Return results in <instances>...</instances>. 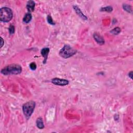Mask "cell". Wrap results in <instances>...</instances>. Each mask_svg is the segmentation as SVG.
<instances>
[{
	"label": "cell",
	"instance_id": "obj_1",
	"mask_svg": "<svg viewBox=\"0 0 133 133\" xmlns=\"http://www.w3.org/2000/svg\"><path fill=\"white\" fill-rule=\"evenodd\" d=\"M22 71L21 66L17 64H11L5 66L1 70V73L5 75L18 74Z\"/></svg>",
	"mask_w": 133,
	"mask_h": 133
},
{
	"label": "cell",
	"instance_id": "obj_2",
	"mask_svg": "<svg viewBox=\"0 0 133 133\" xmlns=\"http://www.w3.org/2000/svg\"><path fill=\"white\" fill-rule=\"evenodd\" d=\"M13 14L12 9L7 7L1 8L0 11V20L2 22H8L13 18Z\"/></svg>",
	"mask_w": 133,
	"mask_h": 133
},
{
	"label": "cell",
	"instance_id": "obj_3",
	"mask_svg": "<svg viewBox=\"0 0 133 133\" xmlns=\"http://www.w3.org/2000/svg\"><path fill=\"white\" fill-rule=\"evenodd\" d=\"M35 107V102L33 101H29L26 102L22 106V111L27 119H29L33 113Z\"/></svg>",
	"mask_w": 133,
	"mask_h": 133
},
{
	"label": "cell",
	"instance_id": "obj_4",
	"mask_svg": "<svg viewBox=\"0 0 133 133\" xmlns=\"http://www.w3.org/2000/svg\"><path fill=\"white\" fill-rule=\"evenodd\" d=\"M77 51L68 45H65L59 52L60 56L64 58H68L74 55Z\"/></svg>",
	"mask_w": 133,
	"mask_h": 133
},
{
	"label": "cell",
	"instance_id": "obj_5",
	"mask_svg": "<svg viewBox=\"0 0 133 133\" xmlns=\"http://www.w3.org/2000/svg\"><path fill=\"white\" fill-rule=\"evenodd\" d=\"M52 83L56 85L65 86L69 84V81L65 79L59 78H54L52 80Z\"/></svg>",
	"mask_w": 133,
	"mask_h": 133
},
{
	"label": "cell",
	"instance_id": "obj_6",
	"mask_svg": "<svg viewBox=\"0 0 133 133\" xmlns=\"http://www.w3.org/2000/svg\"><path fill=\"white\" fill-rule=\"evenodd\" d=\"M49 53V48L48 47H45L42 49L41 51V54L42 56L44 57V61H43V63L45 64L47 61V59L48 58V55Z\"/></svg>",
	"mask_w": 133,
	"mask_h": 133
},
{
	"label": "cell",
	"instance_id": "obj_7",
	"mask_svg": "<svg viewBox=\"0 0 133 133\" xmlns=\"http://www.w3.org/2000/svg\"><path fill=\"white\" fill-rule=\"evenodd\" d=\"M73 8L74 9V11H75L76 14H77V15L80 17L82 19L84 20H87V17L83 14V13L81 12V9H80V8L78 7V6H77L76 5H74Z\"/></svg>",
	"mask_w": 133,
	"mask_h": 133
},
{
	"label": "cell",
	"instance_id": "obj_8",
	"mask_svg": "<svg viewBox=\"0 0 133 133\" xmlns=\"http://www.w3.org/2000/svg\"><path fill=\"white\" fill-rule=\"evenodd\" d=\"M35 6V2L33 1H29L27 4V8L29 13L34 11Z\"/></svg>",
	"mask_w": 133,
	"mask_h": 133
},
{
	"label": "cell",
	"instance_id": "obj_9",
	"mask_svg": "<svg viewBox=\"0 0 133 133\" xmlns=\"http://www.w3.org/2000/svg\"><path fill=\"white\" fill-rule=\"evenodd\" d=\"M94 38L98 44L100 45H103L105 43V40L101 36L99 35L97 33H94Z\"/></svg>",
	"mask_w": 133,
	"mask_h": 133
},
{
	"label": "cell",
	"instance_id": "obj_10",
	"mask_svg": "<svg viewBox=\"0 0 133 133\" xmlns=\"http://www.w3.org/2000/svg\"><path fill=\"white\" fill-rule=\"evenodd\" d=\"M36 124L37 127L39 129H43L44 128V123H43V119L41 118H39L37 119L36 121Z\"/></svg>",
	"mask_w": 133,
	"mask_h": 133
},
{
	"label": "cell",
	"instance_id": "obj_11",
	"mask_svg": "<svg viewBox=\"0 0 133 133\" xmlns=\"http://www.w3.org/2000/svg\"><path fill=\"white\" fill-rule=\"evenodd\" d=\"M32 19V15L31 14V13H27V14L25 15L24 16V18H23V21L25 23H29L30 22Z\"/></svg>",
	"mask_w": 133,
	"mask_h": 133
},
{
	"label": "cell",
	"instance_id": "obj_12",
	"mask_svg": "<svg viewBox=\"0 0 133 133\" xmlns=\"http://www.w3.org/2000/svg\"><path fill=\"white\" fill-rule=\"evenodd\" d=\"M123 7L124 9L128 13H132V7L131 5H129L126 4H124L123 5Z\"/></svg>",
	"mask_w": 133,
	"mask_h": 133
},
{
	"label": "cell",
	"instance_id": "obj_13",
	"mask_svg": "<svg viewBox=\"0 0 133 133\" xmlns=\"http://www.w3.org/2000/svg\"><path fill=\"white\" fill-rule=\"evenodd\" d=\"M113 11V7L111 6H106L105 7H102L101 8L100 11L101 12H111Z\"/></svg>",
	"mask_w": 133,
	"mask_h": 133
},
{
	"label": "cell",
	"instance_id": "obj_14",
	"mask_svg": "<svg viewBox=\"0 0 133 133\" xmlns=\"http://www.w3.org/2000/svg\"><path fill=\"white\" fill-rule=\"evenodd\" d=\"M121 32V29L119 27H115L113 29H112V30L110 31V32L113 34L114 35H117L119 34Z\"/></svg>",
	"mask_w": 133,
	"mask_h": 133
},
{
	"label": "cell",
	"instance_id": "obj_15",
	"mask_svg": "<svg viewBox=\"0 0 133 133\" xmlns=\"http://www.w3.org/2000/svg\"><path fill=\"white\" fill-rule=\"evenodd\" d=\"M47 20L48 24H49L50 25H55V23L54 21H53V20L51 15H48L47 16Z\"/></svg>",
	"mask_w": 133,
	"mask_h": 133
},
{
	"label": "cell",
	"instance_id": "obj_16",
	"mask_svg": "<svg viewBox=\"0 0 133 133\" xmlns=\"http://www.w3.org/2000/svg\"><path fill=\"white\" fill-rule=\"evenodd\" d=\"M15 27L13 25H11L9 27V32L11 34H13L15 32Z\"/></svg>",
	"mask_w": 133,
	"mask_h": 133
},
{
	"label": "cell",
	"instance_id": "obj_17",
	"mask_svg": "<svg viewBox=\"0 0 133 133\" xmlns=\"http://www.w3.org/2000/svg\"><path fill=\"white\" fill-rule=\"evenodd\" d=\"M30 68L32 70H35L36 69V65L35 63L34 62H32L30 64Z\"/></svg>",
	"mask_w": 133,
	"mask_h": 133
},
{
	"label": "cell",
	"instance_id": "obj_18",
	"mask_svg": "<svg viewBox=\"0 0 133 133\" xmlns=\"http://www.w3.org/2000/svg\"><path fill=\"white\" fill-rule=\"evenodd\" d=\"M128 76H129V77L132 80H133V71H131L130 72H129Z\"/></svg>",
	"mask_w": 133,
	"mask_h": 133
},
{
	"label": "cell",
	"instance_id": "obj_19",
	"mask_svg": "<svg viewBox=\"0 0 133 133\" xmlns=\"http://www.w3.org/2000/svg\"><path fill=\"white\" fill-rule=\"evenodd\" d=\"M1 48H2L3 47V45H4V40H3V39H2V38H1Z\"/></svg>",
	"mask_w": 133,
	"mask_h": 133
}]
</instances>
